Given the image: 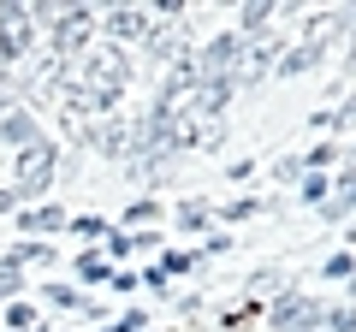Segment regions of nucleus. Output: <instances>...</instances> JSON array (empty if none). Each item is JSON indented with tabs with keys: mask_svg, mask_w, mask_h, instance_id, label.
I'll use <instances>...</instances> for the list:
<instances>
[{
	"mask_svg": "<svg viewBox=\"0 0 356 332\" xmlns=\"http://www.w3.org/2000/svg\"><path fill=\"white\" fill-rule=\"evenodd\" d=\"M102 30H107V42H149L154 13H137V6H113V13L102 18Z\"/></svg>",
	"mask_w": 356,
	"mask_h": 332,
	"instance_id": "nucleus-7",
	"label": "nucleus"
},
{
	"mask_svg": "<svg viewBox=\"0 0 356 332\" xmlns=\"http://www.w3.org/2000/svg\"><path fill=\"white\" fill-rule=\"evenodd\" d=\"M6 65H13V60H6V53H0V77H6Z\"/></svg>",
	"mask_w": 356,
	"mask_h": 332,
	"instance_id": "nucleus-28",
	"label": "nucleus"
},
{
	"mask_svg": "<svg viewBox=\"0 0 356 332\" xmlns=\"http://www.w3.org/2000/svg\"><path fill=\"white\" fill-rule=\"evenodd\" d=\"M6 326L13 332H36V308L30 303H6Z\"/></svg>",
	"mask_w": 356,
	"mask_h": 332,
	"instance_id": "nucleus-15",
	"label": "nucleus"
},
{
	"mask_svg": "<svg viewBox=\"0 0 356 332\" xmlns=\"http://www.w3.org/2000/svg\"><path fill=\"white\" fill-rule=\"evenodd\" d=\"M267 320H273V332H315V326H321V308L309 303L303 291H291V285H285V297H273Z\"/></svg>",
	"mask_w": 356,
	"mask_h": 332,
	"instance_id": "nucleus-6",
	"label": "nucleus"
},
{
	"mask_svg": "<svg viewBox=\"0 0 356 332\" xmlns=\"http://www.w3.org/2000/svg\"><path fill=\"white\" fill-rule=\"evenodd\" d=\"M125 219H131V226H143V219H161V202H149V196H143V202L125 208Z\"/></svg>",
	"mask_w": 356,
	"mask_h": 332,
	"instance_id": "nucleus-20",
	"label": "nucleus"
},
{
	"mask_svg": "<svg viewBox=\"0 0 356 332\" xmlns=\"http://www.w3.org/2000/svg\"><path fill=\"white\" fill-rule=\"evenodd\" d=\"M89 149L107 154V160H131V125H119V119H102V125H95V137H89Z\"/></svg>",
	"mask_w": 356,
	"mask_h": 332,
	"instance_id": "nucleus-9",
	"label": "nucleus"
},
{
	"mask_svg": "<svg viewBox=\"0 0 356 332\" xmlns=\"http://www.w3.org/2000/svg\"><path fill=\"white\" fill-rule=\"evenodd\" d=\"M344 24H350L344 13H315V18H303V48H321V42L344 36Z\"/></svg>",
	"mask_w": 356,
	"mask_h": 332,
	"instance_id": "nucleus-10",
	"label": "nucleus"
},
{
	"mask_svg": "<svg viewBox=\"0 0 356 332\" xmlns=\"http://www.w3.org/2000/svg\"><path fill=\"white\" fill-rule=\"evenodd\" d=\"M0 142H6V149H30V142H42V125L30 119V107L0 113Z\"/></svg>",
	"mask_w": 356,
	"mask_h": 332,
	"instance_id": "nucleus-8",
	"label": "nucleus"
},
{
	"mask_svg": "<svg viewBox=\"0 0 356 332\" xmlns=\"http://www.w3.org/2000/svg\"><path fill=\"white\" fill-rule=\"evenodd\" d=\"M303 202L309 208H327V179H321V172H309V179H303Z\"/></svg>",
	"mask_w": 356,
	"mask_h": 332,
	"instance_id": "nucleus-17",
	"label": "nucleus"
},
{
	"mask_svg": "<svg viewBox=\"0 0 356 332\" xmlns=\"http://www.w3.org/2000/svg\"><path fill=\"white\" fill-rule=\"evenodd\" d=\"M65 77H72V72H65ZM72 83L113 107L119 95H125V83H131V53L119 48V42H89V53H83V65H77Z\"/></svg>",
	"mask_w": 356,
	"mask_h": 332,
	"instance_id": "nucleus-1",
	"label": "nucleus"
},
{
	"mask_svg": "<svg viewBox=\"0 0 356 332\" xmlns=\"http://www.w3.org/2000/svg\"><path fill=\"white\" fill-rule=\"evenodd\" d=\"M36 24H48V48L54 53H89V42H95V13H89V6H65V13L36 6Z\"/></svg>",
	"mask_w": 356,
	"mask_h": 332,
	"instance_id": "nucleus-2",
	"label": "nucleus"
},
{
	"mask_svg": "<svg viewBox=\"0 0 356 332\" xmlns=\"http://www.w3.org/2000/svg\"><path fill=\"white\" fill-rule=\"evenodd\" d=\"M273 53H280V48H273L267 36H250V42L238 48V65H232V90H255V83H261V77L280 65Z\"/></svg>",
	"mask_w": 356,
	"mask_h": 332,
	"instance_id": "nucleus-5",
	"label": "nucleus"
},
{
	"mask_svg": "<svg viewBox=\"0 0 356 332\" xmlns=\"http://www.w3.org/2000/svg\"><path fill=\"white\" fill-rule=\"evenodd\" d=\"M77 285H113V267H107V256L83 249V256H77Z\"/></svg>",
	"mask_w": 356,
	"mask_h": 332,
	"instance_id": "nucleus-12",
	"label": "nucleus"
},
{
	"mask_svg": "<svg viewBox=\"0 0 356 332\" xmlns=\"http://www.w3.org/2000/svg\"><path fill=\"white\" fill-rule=\"evenodd\" d=\"M321 320H327L332 332H356V303H339V308H327Z\"/></svg>",
	"mask_w": 356,
	"mask_h": 332,
	"instance_id": "nucleus-16",
	"label": "nucleus"
},
{
	"mask_svg": "<svg viewBox=\"0 0 356 332\" xmlns=\"http://www.w3.org/2000/svg\"><path fill=\"white\" fill-rule=\"evenodd\" d=\"M48 303L54 308H83V297H77L72 285H48Z\"/></svg>",
	"mask_w": 356,
	"mask_h": 332,
	"instance_id": "nucleus-21",
	"label": "nucleus"
},
{
	"mask_svg": "<svg viewBox=\"0 0 356 332\" xmlns=\"http://www.w3.org/2000/svg\"><path fill=\"white\" fill-rule=\"evenodd\" d=\"M178 226H184V231H202V226H208V208L184 202V208H178Z\"/></svg>",
	"mask_w": 356,
	"mask_h": 332,
	"instance_id": "nucleus-18",
	"label": "nucleus"
},
{
	"mask_svg": "<svg viewBox=\"0 0 356 332\" xmlns=\"http://www.w3.org/2000/svg\"><path fill=\"white\" fill-rule=\"evenodd\" d=\"M344 208H356V179H344V202H332V208H327V214H332V219H339V214H344Z\"/></svg>",
	"mask_w": 356,
	"mask_h": 332,
	"instance_id": "nucleus-25",
	"label": "nucleus"
},
{
	"mask_svg": "<svg viewBox=\"0 0 356 332\" xmlns=\"http://www.w3.org/2000/svg\"><path fill=\"white\" fill-rule=\"evenodd\" d=\"M72 231H83V238H107V219H102V214H77Z\"/></svg>",
	"mask_w": 356,
	"mask_h": 332,
	"instance_id": "nucleus-19",
	"label": "nucleus"
},
{
	"mask_svg": "<svg viewBox=\"0 0 356 332\" xmlns=\"http://www.w3.org/2000/svg\"><path fill=\"white\" fill-rule=\"evenodd\" d=\"M161 267H166V273H191V267H196V256H184V249H172V256H166Z\"/></svg>",
	"mask_w": 356,
	"mask_h": 332,
	"instance_id": "nucleus-23",
	"label": "nucleus"
},
{
	"mask_svg": "<svg viewBox=\"0 0 356 332\" xmlns=\"http://www.w3.org/2000/svg\"><path fill=\"white\" fill-rule=\"evenodd\" d=\"M350 273H356L350 256H327V279H350Z\"/></svg>",
	"mask_w": 356,
	"mask_h": 332,
	"instance_id": "nucleus-24",
	"label": "nucleus"
},
{
	"mask_svg": "<svg viewBox=\"0 0 356 332\" xmlns=\"http://www.w3.org/2000/svg\"><path fill=\"white\" fill-rule=\"evenodd\" d=\"M54 172H60V149H54L48 137L30 142V149H18V166H13V190L18 196H48Z\"/></svg>",
	"mask_w": 356,
	"mask_h": 332,
	"instance_id": "nucleus-3",
	"label": "nucleus"
},
{
	"mask_svg": "<svg viewBox=\"0 0 356 332\" xmlns=\"http://www.w3.org/2000/svg\"><path fill=\"white\" fill-rule=\"evenodd\" d=\"M309 65H321V48H303V42H297L291 53H280V65H273V72H285V77H297V72H309Z\"/></svg>",
	"mask_w": 356,
	"mask_h": 332,
	"instance_id": "nucleus-13",
	"label": "nucleus"
},
{
	"mask_svg": "<svg viewBox=\"0 0 356 332\" xmlns=\"http://www.w3.org/2000/svg\"><path fill=\"white\" fill-rule=\"evenodd\" d=\"M137 326H143V315H125V320H113L107 332H137Z\"/></svg>",
	"mask_w": 356,
	"mask_h": 332,
	"instance_id": "nucleus-26",
	"label": "nucleus"
},
{
	"mask_svg": "<svg viewBox=\"0 0 356 332\" xmlns=\"http://www.w3.org/2000/svg\"><path fill=\"white\" fill-rule=\"evenodd\" d=\"M327 160H332V142H315V149L303 154V166H309V172H321V166H327Z\"/></svg>",
	"mask_w": 356,
	"mask_h": 332,
	"instance_id": "nucleus-22",
	"label": "nucleus"
},
{
	"mask_svg": "<svg viewBox=\"0 0 356 332\" xmlns=\"http://www.w3.org/2000/svg\"><path fill=\"white\" fill-rule=\"evenodd\" d=\"M36 6H0V53L6 60H24L36 48Z\"/></svg>",
	"mask_w": 356,
	"mask_h": 332,
	"instance_id": "nucleus-4",
	"label": "nucleus"
},
{
	"mask_svg": "<svg viewBox=\"0 0 356 332\" xmlns=\"http://www.w3.org/2000/svg\"><path fill=\"white\" fill-rule=\"evenodd\" d=\"M267 24H273V6H267V0H255V6H243V30H238V36L250 42V36H261Z\"/></svg>",
	"mask_w": 356,
	"mask_h": 332,
	"instance_id": "nucleus-14",
	"label": "nucleus"
},
{
	"mask_svg": "<svg viewBox=\"0 0 356 332\" xmlns=\"http://www.w3.org/2000/svg\"><path fill=\"white\" fill-rule=\"evenodd\" d=\"M18 208V190H0V214H13Z\"/></svg>",
	"mask_w": 356,
	"mask_h": 332,
	"instance_id": "nucleus-27",
	"label": "nucleus"
},
{
	"mask_svg": "<svg viewBox=\"0 0 356 332\" xmlns=\"http://www.w3.org/2000/svg\"><path fill=\"white\" fill-rule=\"evenodd\" d=\"M18 226H24V231H60V226H72V219H65V208L36 202V208H24V214H18Z\"/></svg>",
	"mask_w": 356,
	"mask_h": 332,
	"instance_id": "nucleus-11",
	"label": "nucleus"
}]
</instances>
